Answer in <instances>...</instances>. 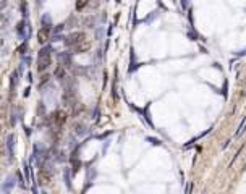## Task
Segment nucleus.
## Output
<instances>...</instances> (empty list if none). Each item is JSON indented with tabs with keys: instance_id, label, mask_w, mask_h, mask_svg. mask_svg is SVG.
<instances>
[{
	"instance_id": "f257e3e1",
	"label": "nucleus",
	"mask_w": 246,
	"mask_h": 194,
	"mask_svg": "<svg viewBox=\"0 0 246 194\" xmlns=\"http://www.w3.org/2000/svg\"><path fill=\"white\" fill-rule=\"evenodd\" d=\"M16 34H18V37L21 41H28V37L31 36V26L26 20H23L16 24Z\"/></svg>"
},
{
	"instance_id": "f03ea898",
	"label": "nucleus",
	"mask_w": 246,
	"mask_h": 194,
	"mask_svg": "<svg viewBox=\"0 0 246 194\" xmlns=\"http://www.w3.org/2000/svg\"><path fill=\"white\" fill-rule=\"evenodd\" d=\"M83 41H84V32H71L70 36L63 39L66 47H75L78 44H83Z\"/></svg>"
},
{
	"instance_id": "7ed1b4c3",
	"label": "nucleus",
	"mask_w": 246,
	"mask_h": 194,
	"mask_svg": "<svg viewBox=\"0 0 246 194\" xmlns=\"http://www.w3.org/2000/svg\"><path fill=\"white\" fill-rule=\"evenodd\" d=\"M7 152H8V157L13 160V157H15V146H16V136L13 133H10L7 136Z\"/></svg>"
},
{
	"instance_id": "20e7f679",
	"label": "nucleus",
	"mask_w": 246,
	"mask_h": 194,
	"mask_svg": "<svg viewBox=\"0 0 246 194\" xmlns=\"http://www.w3.org/2000/svg\"><path fill=\"white\" fill-rule=\"evenodd\" d=\"M50 63H52V58H50V57H37V66H36L37 71L39 73L45 71L50 66Z\"/></svg>"
},
{
	"instance_id": "39448f33",
	"label": "nucleus",
	"mask_w": 246,
	"mask_h": 194,
	"mask_svg": "<svg viewBox=\"0 0 246 194\" xmlns=\"http://www.w3.org/2000/svg\"><path fill=\"white\" fill-rule=\"evenodd\" d=\"M65 120H66V117H65V113H63V112H55V113H52V115L49 117V121H50V123H55L57 126L63 125V123H65Z\"/></svg>"
},
{
	"instance_id": "423d86ee",
	"label": "nucleus",
	"mask_w": 246,
	"mask_h": 194,
	"mask_svg": "<svg viewBox=\"0 0 246 194\" xmlns=\"http://www.w3.org/2000/svg\"><path fill=\"white\" fill-rule=\"evenodd\" d=\"M50 31H52V28L42 26L41 29H39V32H37V41L41 44H45V42H47V39L50 37Z\"/></svg>"
},
{
	"instance_id": "0eeeda50",
	"label": "nucleus",
	"mask_w": 246,
	"mask_h": 194,
	"mask_svg": "<svg viewBox=\"0 0 246 194\" xmlns=\"http://www.w3.org/2000/svg\"><path fill=\"white\" fill-rule=\"evenodd\" d=\"M45 154H47V152L44 151V146H42V144H34V149H32V159H34V160H36L37 163L41 162L42 155L45 157Z\"/></svg>"
},
{
	"instance_id": "6e6552de",
	"label": "nucleus",
	"mask_w": 246,
	"mask_h": 194,
	"mask_svg": "<svg viewBox=\"0 0 246 194\" xmlns=\"http://www.w3.org/2000/svg\"><path fill=\"white\" fill-rule=\"evenodd\" d=\"M59 62H60V65H63L65 68L73 66V63H71V52H62V54H59Z\"/></svg>"
},
{
	"instance_id": "1a4fd4ad",
	"label": "nucleus",
	"mask_w": 246,
	"mask_h": 194,
	"mask_svg": "<svg viewBox=\"0 0 246 194\" xmlns=\"http://www.w3.org/2000/svg\"><path fill=\"white\" fill-rule=\"evenodd\" d=\"M18 71H13L11 73V76H10V91H11V94H15V89H16V83H18Z\"/></svg>"
},
{
	"instance_id": "9d476101",
	"label": "nucleus",
	"mask_w": 246,
	"mask_h": 194,
	"mask_svg": "<svg viewBox=\"0 0 246 194\" xmlns=\"http://www.w3.org/2000/svg\"><path fill=\"white\" fill-rule=\"evenodd\" d=\"M54 76L59 79V81H63L65 76H66V71H65V66H57L55 68V73H54Z\"/></svg>"
},
{
	"instance_id": "9b49d317",
	"label": "nucleus",
	"mask_w": 246,
	"mask_h": 194,
	"mask_svg": "<svg viewBox=\"0 0 246 194\" xmlns=\"http://www.w3.org/2000/svg\"><path fill=\"white\" fill-rule=\"evenodd\" d=\"M13 186H15V178L13 176H8V178L5 180V183H3V191H11Z\"/></svg>"
},
{
	"instance_id": "f8f14e48",
	"label": "nucleus",
	"mask_w": 246,
	"mask_h": 194,
	"mask_svg": "<svg viewBox=\"0 0 246 194\" xmlns=\"http://www.w3.org/2000/svg\"><path fill=\"white\" fill-rule=\"evenodd\" d=\"M50 55H52V47L50 45H44L37 54V57H50Z\"/></svg>"
},
{
	"instance_id": "ddd939ff",
	"label": "nucleus",
	"mask_w": 246,
	"mask_h": 194,
	"mask_svg": "<svg viewBox=\"0 0 246 194\" xmlns=\"http://www.w3.org/2000/svg\"><path fill=\"white\" fill-rule=\"evenodd\" d=\"M41 23H42V26H47V28H52V18H50V15H42V18H41Z\"/></svg>"
},
{
	"instance_id": "4468645a",
	"label": "nucleus",
	"mask_w": 246,
	"mask_h": 194,
	"mask_svg": "<svg viewBox=\"0 0 246 194\" xmlns=\"http://www.w3.org/2000/svg\"><path fill=\"white\" fill-rule=\"evenodd\" d=\"M244 131H246V117L243 118V121L241 123H240V126H238V131H237V138H240V136H241L243 133H244Z\"/></svg>"
},
{
	"instance_id": "2eb2a0df",
	"label": "nucleus",
	"mask_w": 246,
	"mask_h": 194,
	"mask_svg": "<svg viewBox=\"0 0 246 194\" xmlns=\"http://www.w3.org/2000/svg\"><path fill=\"white\" fill-rule=\"evenodd\" d=\"M20 10H21V13H23V16L25 18H28V15H29V10H28V3L23 0V2L20 3Z\"/></svg>"
},
{
	"instance_id": "dca6fc26",
	"label": "nucleus",
	"mask_w": 246,
	"mask_h": 194,
	"mask_svg": "<svg viewBox=\"0 0 246 194\" xmlns=\"http://www.w3.org/2000/svg\"><path fill=\"white\" fill-rule=\"evenodd\" d=\"M65 183L68 186V189H71V185H70V170H65Z\"/></svg>"
},
{
	"instance_id": "f3484780",
	"label": "nucleus",
	"mask_w": 246,
	"mask_h": 194,
	"mask_svg": "<svg viewBox=\"0 0 246 194\" xmlns=\"http://www.w3.org/2000/svg\"><path fill=\"white\" fill-rule=\"evenodd\" d=\"M86 3H88V0H78V2H76V8H78V10H81Z\"/></svg>"
},
{
	"instance_id": "a211bd4d",
	"label": "nucleus",
	"mask_w": 246,
	"mask_h": 194,
	"mask_svg": "<svg viewBox=\"0 0 246 194\" xmlns=\"http://www.w3.org/2000/svg\"><path fill=\"white\" fill-rule=\"evenodd\" d=\"M76 133H78V134H84V133H86V128L83 126V125H78V126H76Z\"/></svg>"
},
{
	"instance_id": "6ab92c4d",
	"label": "nucleus",
	"mask_w": 246,
	"mask_h": 194,
	"mask_svg": "<svg viewBox=\"0 0 246 194\" xmlns=\"http://www.w3.org/2000/svg\"><path fill=\"white\" fill-rule=\"evenodd\" d=\"M102 34H104V28H99V29H97V32H96L97 39H100V37H102Z\"/></svg>"
},
{
	"instance_id": "aec40b11",
	"label": "nucleus",
	"mask_w": 246,
	"mask_h": 194,
	"mask_svg": "<svg viewBox=\"0 0 246 194\" xmlns=\"http://www.w3.org/2000/svg\"><path fill=\"white\" fill-rule=\"evenodd\" d=\"M26 49H28V47H26V44H23V47H20V55H21V57L26 54Z\"/></svg>"
},
{
	"instance_id": "412c9836",
	"label": "nucleus",
	"mask_w": 246,
	"mask_h": 194,
	"mask_svg": "<svg viewBox=\"0 0 246 194\" xmlns=\"http://www.w3.org/2000/svg\"><path fill=\"white\" fill-rule=\"evenodd\" d=\"M147 141H151L152 144H157V146H161V141H159V139H154V138H147Z\"/></svg>"
},
{
	"instance_id": "4be33fe9",
	"label": "nucleus",
	"mask_w": 246,
	"mask_h": 194,
	"mask_svg": "<svg viewBox=\"0 0 246 194\" xmlns=\"http://www.w3.org/2000/svg\"><path fill=\"white\" fill-rule=\"evenodd\" d=\"M186 5H188V0H181V7L186 8Z\"/></svg>"
}]
</instances>
